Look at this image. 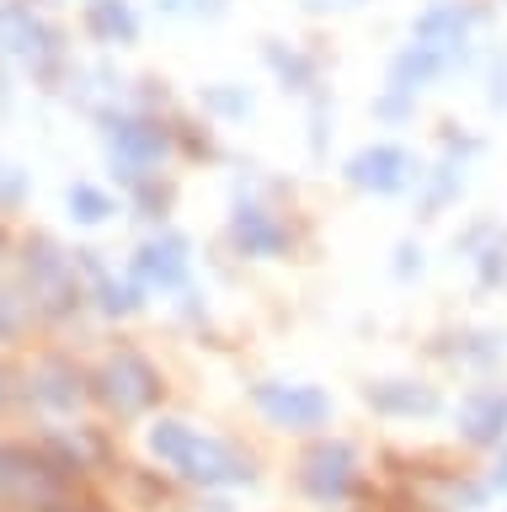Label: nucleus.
<instances>
[{
    "instance_id": "obj_10",
    "label": "nucleus",
    "mask_w": 507,
    "mask_h": 512,
    "mask_svg": "<svg viewBox=\"0 0 507 512\" xmlns=\"http://www.w3.org/2000/svg\"><path fill=\"white\" fill-rule=\"evenodd\" d=\"M347 182L363 187V192H401L411 182V155L401 150V144H369V150H358L353 160H347Z\"/></svg>"
},
{
    "instance_id": "obj_6",
    "label": "nucleus",
    "mask_w": 507,
    "mask_h": 512,
    "mask_svg": "<svg viewBox=\"0 0 507 512\" xmlns=\"http://www.w3.org/2000/svg\"><path fill=\"white\" fill-rule=\"evenodd\" d=\"M251 406L267 416V427L278 432H315L331 422V395L315 384H283V379H262L251 384Z\"/></svg>"
},
{
    "instance_id": "obj_1",
    "label": "nucleus",
    "mask_w": 507,
    "mask_h": 512,
    "mask_svg": "<svg viewBox=\"0 0 507 512\" xmlns=\"http://www.w3.org/2000/svg\"><path fill=\"white\" fill-rule=\"evenodd\" d=\"M150 454L166 464L187 486H251L257 480V464H251L241 448H230L225 438H209V432L177 422V416H161L145 432Z\"/></svg>"
},
{
    "instance_id": "obj_14",
    "label": "nucleus",
    "mask_w": 507,
    "mask_h": 512,
    "mask_svg": "<svg viewBox=\"0 0 507 512\" xmlns=\"http://www.w3.org/2000/svg\"><path fill=\"white\" fill-rule=\"evenodd\" d=\"M363 400H369V411H379V416H433L443 406L438 390L422 379H374L369 390H363Z\"/></svg>"
},
{
    "instance_id": "obj_22",
    "label": "nucleus",
    "mask_w": 507,
    "mask_h": 512,
    "mask_svg": "<svg viewBox=\"0 0 507 512\" xmlns=\"http://www.w3.org/2000/svg\"><path fill=\"white\" fill-rule=\"evenodd\" d=\"M22 198H27V176L11 160H0V208H22Z\"/></svg>"
},
{
    "instance_id": "obj_7",
    "label": "nucleus",
    "mask_w": 507,
    "mask_h": 512,
    "mask_svg": "<svg viewBox=\"0 0 507 512\" xmlns=\"http://www.w3.org/2000/svg\"><path fill=\"white\" fill-rule=\"evenodd\" d=\"M299 491L321 507L347 502V496L358 491V454L347 443H331V438L310 443L305 459H299Z\"/></svg>"
},
{
    "instance_id": "obj_17",
    "label": "nucleus",
    "mask_w": 507,
    "mask_h": 512,
    "mask_svg": "<svg viewBox=\"0 0 507 512\" xmlns=\"http://www.w3.org/2000/svg\"><path fill=\"white\" fill-rule=\"evenodd\" d=\"M86 32L97 43H118V48H129L139 38V22H134V11L123 6V0H91L86 6Z\"/></svg>"
},
{
    "instance_id": "obj_12",
    "label": "nucleus",
    "mask_w": 507,
    "mask_h": 512,
    "mask_svg": "<svg viewBox=\"0 0 507 512\" xmlns=\"http://www.w3.org/2000/svg\"><path fill=\"white\" fill-rule=\"evenodd\" d=\"M75 262H81V278H86V299H97L102 315H134L139 304H145V299H139L145 288H139L134 278L129 283L113 278V267L97 262V251H75Z\"/></svg>"
},
{
    "instance_id": "obj_15",
    "label": "nucleus",
    "mask_w": 507,
    "mask_h": 512,
    "mask_svg": "<svg viewBox=\"0 0 507 512\" xmlns=\"http://www.w3.org/2000/svg\"><path fill=\"white\" fill-rule=\"evenodd\" d=\"M38 448H43V454H49V459H54V464H59V470H65L70 480H81V475L91 470V464L102 459V438H97L91 427H75V432H49V438H43Z\"/></svg>"
},
{
    "instance_id": "obj_19",
    "label": "nucleus",
    "mask_w": 507,
    "mask_h": 512,
    "mask_svg": "<svg viewBox=\"0 0 507 512\" xmlns=\"http://www.w3.org/2000/svg\"><path fill=\"white\" fill-rule=\"evenodd\" d=\"M267 64H273V70L283 75V86H294V91H305L310 80H315V64L305 59V54H283V48L273 43L267 48Z\"/></svg>"
},
{
    "instance_id": "obj_25",
    "label": "nucleus",
    "mask_w": 507,
    "mask_h": 512,
    "mask_svg": "<svg viewBox=\"0 0 507 512\" xmlns=\"http://www.w3.org/2000/svg\"><path fill=\"white\" fill-rule=\"evenodd\" d=\"M6 251H11V240H6V230H0V262H6Z\"/></svg>"
},
{
    "instance_id": "obj_2",
    "label": "nucleus",
    "mask_w": 507,
    "mask_h": 512,
    "mask_svg": "<svg viewBox=\"0 0 507 512\" xmlns=\"http://www.w3.org/2000/svg\"><path fill=\"white\" fill-rule=\"evenodd\" d=\"M22 283H27L33 315H43V320H75L86 304L81 262H75L54 235H27L22 240Z\"/></svg>"
},
{
    "instance_id": "obj_4",
    "label": "nucleus",
    "mask_w": 507,
    "mask_h": 512,
    "mask_svg": "<svg viewBox=\"0 0 507 512\" xmlns=\"http://www.w3.org/2000/svg\"><path fill=\"white\" fill-rule=\"evenodd\" d=\"M161 368H155L139 347H118L107 352L102 368L91 374V395L102 400L107 416H118V422H134V416H145L155 400H161Z\"/></svg>"
},
{
    "instance_id": "obj_16",
    "label": "nucleus",
    "mask_w": 507,
    "mask_h": 512,
    "mask_svg": "<svg viewBox=\"0 0 507 512\" xmlns=\"http://www.w3.org/2000/svg\"><path fill=\"white\" fill-rule=\"evenodd\" d=\"M459 427H465L470 443H502V432H507V395L502 390L470 395L465 411H459Z\"/></svg>"
},
{
    "instance_id": "obj_18",
    "label": "nucleus",
    "mask_w": 507,
    "mask_h": 512,
    "mask_svg": "<svg viewBox=\"0 0 507 512\" xmlns=\"http://www.w3.org/2000/svg\"><path fill=\"white\" fill-rule=\"evenodd\" d=\"M65 203H70V214L81 219V224H102L107 214H113V198H107V192H97V187H86V182H75Z\"/></svg>"
},
{
    "instance_id": "obj_3",
    "label": "nucleus",
    "mask_w": 507,
    "mask_h": 512,
    "mask_svg": "<svg viewBox=\"0 0 507 512\" xmlns=\"http://www.w3.org/2000/svg\"><path fill=\"white\" fill-rule=\"evenodd\" d=\"M75 480L27 443H0V507L6 512H70Z\"/></svg>"
},
{
    "instance_id": "obj_24",
    "label": "nucleus",
    "mask_w": 507,
    "mask_h": 512,
    "mask_svg": "<svg viewBox=\"0 0 507 512\" xmlns=\"http://www.w3.org/2000/svg\"><path fill=\"white\" fill-rule=\"evenodd\" d=\"M6 390H11V374H6V368H0V400H6Z\"/></svg>"
},
{
    "instance_id": "obj_8",
    "label": "nucleus",
    "mask_w": 507,
    "mask_h": 512,
    "mask_svg": "<svg viewBox=\"0 0 507 512\" xmlns=\"http://www.w3.org/2000/svg\"><path fill=\"white\" fill-rule=\"evenodd\" d=\"M86 395H91V379L70 358H59V352H49V358H38L33 368H27V400H33L38 411L75 416L86 406Z\"/></svg>"
},
{
    "instance_id": "obj_11",
    "label": "nucleus",
    "mask_w": 507,
    "mask_h": 512,
    "mask_svg": "<svg viewBox=\"0 0 507 512\" xmlns=\"http://www.w3.org/2000/svg\"><path fill=\"white\" fill-rule=\"evenodd\" d=\"M187 240L182 235H155L134 251V283L139 288H182L187 283Z\"/></svg>"
},
{
    "instance_id": "obj_23",
    "label": "nucleus",
    "mask_w": 507,
    "mask_h": 512,
    "mask_svg": "<svg viewBox=\"0 0 507 512\" xmlns=\"http://www.w3.org/2000/svg\"><path fill=\"white\" fill-rule=\"evenodd\" d=\"M209 102H214L219 112H235V118H241V112H251V96H235V91H209Z\"/></svg>"
},
{
    "instance_id": "obj_13",
    "label": "nucleus",
    "mask_w": 507,
    "mask_h": 512,
    "mask_svg": "<svg viewBox=\"0 0 507 512\" xmlns=\"http://www.w3.org/2000/svg\"><path fill=\"white\" fill-rule=\"evenodd\" d=\"M0 43H11L27 64H54L59 59V38L27 6H17V0L0 6Z\"/></svg>"
},
{
    "instance_id": "obj_5",
    "label": "nucleus",
    "mask_w": 507,
    "mask_h": 512,
    "mask_svg": "<svg viewBox=\"0 0 507 512\" xmlns=\"http://www.w3.org/2000/svg\"><path fill=\"white\" fill-rule=\"evenodd\" d=\"M107 155L123 182H145L155 176V166L171 155V128L145 118V112H123V118H107Z\"/></svg>"
},
{
    "instance_id": "obj_20",
    "label": "nucleus",
    "mask_w": 507,
    "mask_h": 512,
    "mask_svg": "<svg viewBox=\"0 0 507 512\" xmlns=\"http://www.w3.org/2000/svg\"><path fill=\"white\" fill-rule=\"evenodd\" d=\"M134 203L145 219H161L171 208V182H161V176H145V182H134Z\"/></svg>"
},
{
    "instance_id": "obj_9",
    "label": "nucleus",
    "mask_w": 507,
    "mask_h": 512,
    "mask_svg": "<svg viewBox=\"0 0 507 512\" xmlns=\"http://www.w3.org/2000/svg\"><path fill=\"white\" fill-rule=\"evenodd\" d=\"M230 246L241 251V256H251V262H278V256L294 246V235H289V224H283L273 208L235 203V214H230Z\"/></svg>"
},
{
    "instance_id": "obj_21",
    "label": "nucleus",
    "mask_w": 507,
    "mask_h": 512,
    "mask_svg": "<svg viewBox=\"0 0 507 512\" xmlns=\"http://www.w3.org/2000/svg\"><path fill=\"white\" fill-rule=\"evenodd\" d=\"M27 310H33L27 299H17L11 288H0V342H11V336H22V326H27Z\"/></svg>"
}]
</instances>
